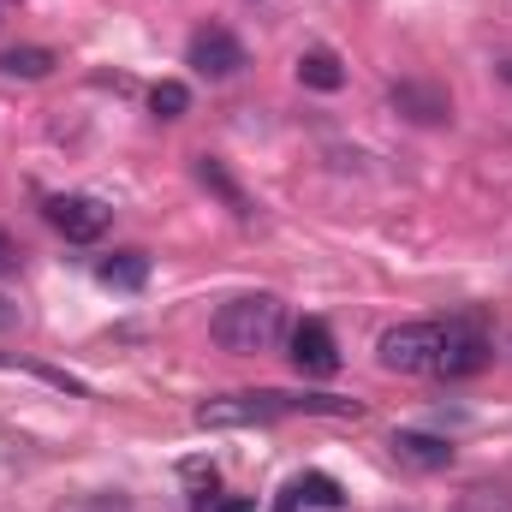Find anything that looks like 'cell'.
Wrapping results in <instances>:
<instances>
[{
	"label": "cell",
	"instance_id": "obj_12",
	"mask_svg": "<svg viewBox=\"0 0 512 512\" xmlns=\"http://www.w3.org/2000/svg\"><path fill=\"white\" fill-rule=\"evenodd\" d=\"M48 72H54V54H48V48H6V54H0V78L36 84V78H48Z\"/></svg>",
	"mask_w": 512,
	"mask_h": 512
},
{
	"label": "cell",
	"instance_id": "obj_14",
	"mask_svg": "<svg viewBox=\"0 0 512 512\" xmlns=\"http://www.w3.org/2000/svg\"><path fill=\"white\" fill-rule=\"evenodd\" d=\"M197 179H203V185H215V191H221V197H227V203H233L239 215H251V203H245V191H239V185L227 179V167H221V161H209V155H203V161H197Z\"/></svg>",
	"mask_w": 512,
	"mask_h": 512
},
{
	"label": "cell",
	"instance_id": "obj_6",
	"mask_svg": "<svg viewBox=\"0 0 512 512\" xmlns=\"http://www.w3.org/2000/svg\"><path fill=\"white\" fill-rule=\"evenodd\" d=\"M489 364V340L477 334V328H465V322H453L447 328V340H441V358H435V376H447V382H459V376H477Z\"/></svg>",
	"mask_w": 512,
	"mask_h": 512
},
{
	"label": "cell",
	"instance_id": "obj_17",
	"mask_svg": "<svg viewBox=\"0 0 512 512\" xmlns=\"http://www.w3.org/2000/svg\"><path fill=\"white\" fill-rule=\"evenodd\" d=\"M501 72H507V78H512V54H507V60H501Z\"/></svg>",
	"mask_w": 512,
	"mask_h": 512
},
{
	"label": "cell",
	"instance_id": "obj_11",
	"mask_svg": "<svg viewBox=\"0 0 512 512\" xmlns=\"http://www.w3.org/2000/svg\"><path fill=\"white\" fill-rule=\"evenodd\" d=\"M298 84H310V90H340V84H346L340 54H328V48H304V54H298Z\"/></svg>",
	"mask_w": 512,
	"mask_h": 512
},
{
	"label": "cell",
	"instance_id": "obj_13",
	"mask_svg": "<svg viewBox=\"0 0 512 512\" xmlns=\"http://www.w3.org/2000/svg\"><path fill=\"white\" fill-rule=\"evenodd\" d=\"M149 108H155L161 120H185V108H191V90L167 78V84H155V90H149Z\"/></svg>",
	"mask_w": 512,
	"mask_h": 512
},
{
	"label": "cell",
	"instance_id": "obj_10",
	"mask_svg": "<svg viewBox=\"0 0 512 512\" xmlns=\"http://www.w3.org/2000/svg\"><path fill=\"white\" fill-rule=\"evenodd\" d=\"M96 280L102 286H120V292H137L143 280H149V256L143 251H114L96 262Z\"/></svg>",
	"mask_w": 512,
	"mask_h": 512
},
{
	"label": "cell",
	"instance_id": "obj_3",
	"mask_svg": "<svg viewBox=\"0 0 512 512\" xmlns=\"http://www.w3.org/2000/svg\"><path fill=\"white\" fill-rule=\"evenodd\" d=\"M441 340H447L441 322H399V328H387L382 346H376V352H382V370H393V376H423V370H435Z\"/></svg>",
	"mask_w": 512,
	"mask_h": 512
},
{
	"label": "cell",
	"instance_id": "obj_15",
	"mask_svg": "<svg viewBox=\"0 0 512 512\" xmlns=\"http://www.w3.org/2000/svg\"><path fill=\"white\" fill-rule=\"evenodd\" d=\"M18 322H24V310H18V304L0 292V334H6V328H18Z\"/></svg>",
	"mask_w": 512,
	"mask_h": 512
},
{
	"label": "cell",
	"instance_id": "obj_4",
	"mask_svg": "<svg viewBox=\"0 0 512 512\" xmlns=\"http://www.w3.org/2000/svg\"><path fill=\"white\" fill-rule=\"evenodd\" d=\"M185 66H191L197 78H215V84H221V78H239L251 60H245V42H239L233 30H215V24H209V30H197V36H191Z\"/></svg>",
	"mask_w": 512,
	"mask_h": 512
},
{
	"label": "cell",
	"instance_id": "obj_2",
	"mask_svg": "<svg viewBox=\"0 0 512 512\" xmlns=\"http://www.w3.org/2000/svg\"><path fill=\"white\" fill-rule=\"evenodd\" d=\"M209 334H215L221 352H239V358L274 352L280 334H286V304H280L274 292H239V298H227V304L215 310Z\"/></svg>",
	"mask_w": 512,
	"mask_h": 512
},
{
	"label": "cell",
	"instance_id": "obj_5",
	"mask_svg": "<svg viewBox=\"0 0 512 512\" xmlns=\"http://www.w3.org/2000/svg\"><path fill=\"white\" fill-rule=\"evenodd\" d=\"M108 221H114V209L102 197H54L48 203V227L72 245H96L108 233Z\"/></svg>",
	"mask_w": 512,
	"mask_h": 512
},
{
	"label": "cell",
	"instance_id": "obj_9",
	"mask_svg": "<svg viewBox=\"0 0 512 512\" xmlns=\"http://www.w3.org/2000/svg\"><path fill=\"white\" fill-rule=\"evenodd\" d=\"M393 108L411 114L417 126H441V120L453 114V102H447L441 90H429V84H399V90H393Z\"/></svg>",
	"mask_w": 512,
	"mask_h": 512
},
{
	"label": "cell",
	"instance_id": "obj_1",
	"mask_svg": "<svg viewBox=\"0 0 512 512\" xmlns=\"http://www.w3.org/2000/svg\"><path fill=\"white\" fill-rule=\"evenodd\" d=\"M358 417V399H334V393H227V399H203L197 405V429H251V423H274V417Z\"/></svg>",
	"mask_w": 512,
	"mask_h": 512
},
{
	"label": "cell",
	"instance_id": "obj_8",
	"mask_svg": "<svg viewBox=\"0 0 512 512\" xmlns=\"http://www.w3.org/2000/svg\"><path fill=\"white\" fill-rule=\"evenodd\" d=\"M387 447H393V459H399L405 471H447V465H453V447H447L441 435H423V429H399Z\"/></svg>",
	"mask_w": 512,
	"mask_h": 512
},
{
	"label": "cell",
	"instance_id": "obj_7",
	"mask_svg": "<svg viewBox=\"0 0 512 512\" xmlns=\"http://www.w3.org/2000/svg\"><path fill=\"white\" fill-rule=\"evenodd\" d=\"M292 364L304 376H334L340 370V352H334V334L322 322H298L292 328Z\"/></svg>",
	"mask_w": 512,
	"mask_h": 512
},
{
	"label": "cell",
	"instance_id": "obj_16",
	"mask_svg": "<svg viewBox=\"0 0 512 512\" xmlns=\"http://www.w3.org/2000/svg\"><path fill=\"white\" fill-rule=\"evenodd\" d=\"M12 268H18V245L0 233V274H12Z\"/></svg>",
	"mask_w": 512,
	"mask_h": 512
}]
</instances>
